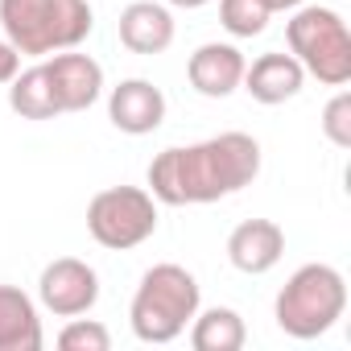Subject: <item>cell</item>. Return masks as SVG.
Returning a JSON list of instances; mask_svg holds the SVG:
<instances>
[{"mask_svg": "<svg viewBox=\"0 0 351 351\" xmlns=\"http://www.w3.org/2000/svg\"><path fill=\"white\" fill-rule=\"evenodd\" d=\"M261 173V145L248 132H219L199 145H173L149 161V195L165 207L219 203Z\"/></svg>", "mask_w": 351, "mask_h": 351, "instance_id": "6da1fadb", "label": "cell"}, {"mask_svg": "<svg viewBox=\"0 0 351 351\" xmlns=\"http://www.w3.org/2000/svg\"><path fill=\"white\" fill-rule=\"evenodd\" d=\"M289 54L302 62L306 75H314L326 87L351 83V34L347 21L326 5H298L285 25Z\"/></svg>", "mask_w": 351, "mask_h": 351, "instance_id": "5b68a950", "label": "cell"}, {"mask_svg": "<svg viewBox=\"0 0 351 351\" xmlns=\"http://www.w3.org/2000/svg\"><path fill=\"white\" fill-rule=\"evenodd\" d=\"M322 136L335 149H351V91H335L322 108Z\"/></svg>", "mask_w": 351, "mask_h": 351, "instance_id": "d6986e66", "label": "cell"}, {"mask_svg": "<svg viewBox=\"0 0 351 351\" xmlns=\"http://www.w3.org/2000/svg\"><path fill=\"white\" fill-rule=\"evenodd\" d=\"M199 314V281L182 265H153L128 306L132 335L141 343H173Z\"/></svg>", "mask_w": 351, "mask_h": 351, "instance_id": "3957f363", "label": "cell"}, {"mask_svg": "<svg viewBox=\"0 0 351 351\" xmlns=\"http://www.w3.org/2000/svg\"><path fill=\"white\" fill-rule=\"evenodd\" d=\"M108 120L120 132H128V136L157 132L161 120H165V95H161V87H153L149 79H124L108 95Z\"/></svg>", "mask_w": 351, "mask_h": 351, "instance_id": "30bf717a", "label": "cell"}, {"mask_svg": "<svg viewBox=\"0 0 351 351\" xmlns=\"http://www.w3.org/2000/svg\"><path fill=\"white\" fill-rule=\"evenodd\" d=\"M269 5L265 0H219V21L232 38H256L269 25Z\"/></svg>", "mask_w": 351, "mask_h": 351, "instance_id": "e0dca14e", "label": "cell"}, {"mask_svg": "<svg viewBox=\"0 0 351 351\" xmlns=\"http://www.w3.org/2000/svg\"><path fill=\"white\" fill-rule=\"evenodd\" d=\"M46 343L38 306L25 289L0 285V351H38Z\"/></svg>", "mask_w": 351, "mask_h": 351, "instance_id": "5bb4252c", "label": "cell"}, {"mask_svg": "<svg viewBox=\"0 0 351 351\" xmlns=\"http://www.w3.org/2000/svg\"><path fill=\"white\" fill-rule=\"evenodd\" d=\"M38 298L54 318H79L99 302V273L79 256H58L42 269Z\"/></svg>", "mask_w": 351, "mask_h": 351, "instance_id": "52a82bcc", "label": "cell"}, {"mask_svg": "<svg viewBox=\"0 0 351 351\" xmlns=\"http://www.w3.org/2000/svg\"><path fill=\"white\" fill-rule=\"evenodd\" d=\"M21 71V50L9 42V38H0V87H9Z\"/></svg>", "mask_w": 351, "mask_h": 351, "instance_id": "ffe728a7", "label": "cell"}, {"mask_svg": "<svg viewBox=\"0 0 351 351\" xmlns=\"http://www.w3.org/2000/svg\"><path fill=\"white\" fill-rule=\"evenodd\" d=\"M256 104H285L306 87V71L293 54H261L252 66H244V83H240Z\"/></svg>", "mask_w": 351, "mask_h": 351, "instance_id": "4fadbf2b", "label": "cell"}, {"mask_svg": "<svg viewBox=\"0 0 351 351\" xmlns=\"http://www.w3.org/2000/svg\"><path fill=\"white\" fill-rule=\"evenodd\" d=\"M244 66H248V62H244L240 46H232V42H207V46H199V50L191 54L186 79H191V87H195L199 95H207V99H228L232 91H240Z\"/></svg>", "mask_w": 351, "mask_h": 351, "instance_id": "9c48e42d", "label": "cell"}, {"mask_svg": "<svg viewBox=\"0 0 351 351\" xmlns=\"http://www.w3.org/2000/svg\"><path fill=\"white\" fill-rule=\"evenodd\" d=\"M347 310V281L335 265H302L277 293L273 318L289 339L326 335Z\"/></svg>", "mask_w": 351, "mask_h": 351, "instance_id": "277c9868", "label": "cell"}, {"mask_svg": "<svg viewBox=\"0 0 351 351\" xmlns=\"http://www.w3.org/2000/svg\"><path fill=\"white\" fill-rule=\"evenodd\" d=\"M120 46L132 54H165L173 46V13L157 0H132L120 13Z\"/></svg>", "mask_w": 351, "mask_h": 351, "instance_id": "7c38bea8", "label": "cell"}, {"mask_svg": "<svg viewBox=\"0 0 351 351\" xmlns=\"http://www.w3.org/2000/svg\"><path fill=\"white\" fill-rule=\"evenodd\" d=\"M58 347H62V351H108V347H112V335H108L104 322L79 314V318H71V322L58 330Z\"/></svg>", "mask_w": 351, "mask_h": 351, "instance_id": "ac0fdd59", "label": "cell"}, {"mask_svg": "<svg viewBox=\"0 0 351 351\" xmlns=\"http://www.w3.org/2000/svg\"><path fill=\"white\" fill-rule=\"evenodd\" d=\"M9 108L21 120H54V116H62L58 99H54V87H50V75H46L42 62L29 66V71H17V79L9 83Z\"/></svg>", "mask_w": 351, "mask_h": 351, "instance_id": "2e32d148", "label": "cell"}, {"mask_svg": "<svg viewBox=\"0 0 351 351\" xmlns=\"http://www.w3.org/2000/svg\"><path fill=\"white\" fill-rule=\"evenodd\" d=\"M165 5H173V9H203V5H211V0H165Z\"/></svg>", "mask_w": 351, "mask_h": 351, "instance_id": "7402d4cb", "label": "cell"}, {"mask_svg": "<svg viewBox=\"0 0 351 351\" xmlns=\"http://www.w3.org/2000/svg\"><path fill=\"white\" fill-rule=\"evenodd\" d=\"M281 256H285V232L273 219H244L228 236V261H232V269H240L248 277L277 269Z\"/></svg>", "mask_w": 351, "mask_h": 351, "instance_id": "8fae6325", "label": "cell"}, {"mask_svg": "<svg viewBox=\"0 0 351 351\" xmlns=\"http://www.w3.org/2000/svg\"><path fill=\"white\" fill-rule=\"evenodd\" d=\"M265 5H269V13H289V9L306 5V0H265Z\"/></svg>", "mask_w": 351, "mask_h": 351, "instance_id": "44dd1931", "label": "cell"}, {"mask_svg": "<svg viewBox=\"0 0 351 351\" xmlns=\"http://www.w3.org/2000/svg\"><path fill=\"white\" fill-rule=\"evenodd\" d=\"M248 339L244 318L232 306H211L191 318V347L195 351H240Z\"/></svg>", "mask_w": 351, "mask_h": 351, "instance_id": "9a60e30c", "label": "cell"}, {"mask_svg": "<svg viewBox=\"0 0 351 351\" xmlns=\"http://www.w3.org/2000/svg\"><path fill=\"white\" fill-rule=\"evenodd\" d=\"M87 232L99 248L128 252L157 232V199L141 186H108L87 203Z\"/></svg>", "mask_w": 351, "mask_h": 351, "instance_id": "8992f818", "label": "cell"}, {"mask_svg": "<svg viewBox=\"0 0 351 351\" xmlns=\"http://www.w3.org/2000/svg\"><path fill=\"white\" fill-rule=\"evenodd\" d=\"M0 25L21 54L50 58L87 42L95 17L87 0H0Z\"/></svg>", "mask_w": 351, "mask_h": 351, "instance_id": "7a4b0ae2", "label": "cell"}, {"mask_svg": "<svg viewBox=\"0 0 351 351\" xmlns=\"http://www.w3.org/2000/svg\"><path fill=\"white\" fill-rule=\"evenodd\" d=\"M42 66H46V75H50L58 112H87V108L104 95V66H99L91 54L58 50V54H50Z\"/></svg>", "mask_w": 351, "mask_h": 351, "instance_id": "ba28073f", "label": "cell"}]
</instances>
